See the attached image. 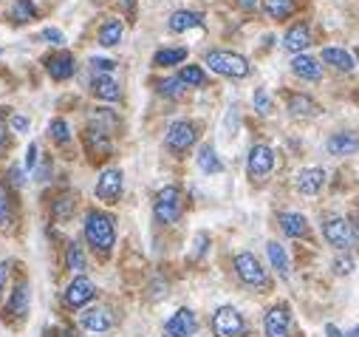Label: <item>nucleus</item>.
Instances as JSON below:
<instances>
[{
  "label": "nucleus",
  "instance_id": "38",
  "mask_svg": "<svg viewBox=\"0 0 359 337\" xmlns=\"http://www.w3.org/2000/svg\"><path fill=\"white\" fill-rule=\"evenodd\" d=\"M94 122H97V128H102V131H114V128H116V117H114L108 108H100V111L94 114Z\"/></svg>",
  "mask_w": 359,
  "mask_h": 337
},
{
  "label": "nucleus",
  "instance_id": "39",
  "mask_svg": "<svg viewBox=\"0 0 359 337\" xmlns=\"http://www.w3.org/2000/svg\"><path fill=\"white\" fill-rule=\"evenodd\" d=\"M255 111H257V114H263V117H266L269 111H272V100H269V94H266L263 88H257V91H255Z\"/></svg>",
  "mask_w": 359,
  "mask_h": 337
},
{
  "label": "nucleus",
  "instance_id": "50",
  "mask_svg": "<svg viewBox=\"0 0 359 337\" xmlns=\"http://www.w3.org/2000/svg\"><path fill=\"white\" fill-rule=\"evenodd\" d=\"M325 334H328V337H345V334H342V331H339L334 323H328V326H325Z\"/></svg>",
  "mask_w": 359,
  "mask_h": 337
},
{
  "label": "nucleus",
  "instance_id": "41",
  "mask_svg": "<svg viewBox=\"0 0 359 337\" xmlns=\"http://www.w3.org/2000/svg\"><path fill=\"white\" fill-rule=\"evenodd\" d=\"M207 244H210V235H207V232H198V235H196V249H193V261H198V258L204 256Z\"/></svg>",
  "mask_w": 359,
  "mask_h": 337
},
{
  "label": "nucleus",
  "instance_id": "35",
  "mask_svg": "<svg viewBox=\"0 0 359 337\" xmlns=\"http://www.w3.org/2000/svg\"><path fill=\"white\" fill-rule=\"evenodd\" d=\"M184 91H187V86L178 77H170V79H161L158 82V94L167 97V100H182Z\"/></svg>",
  "mask_w": 359,
  "mask_h": 337
},
{
  "label": "nucleus",
  "instance_id": "42",
  "mask_svg": "<svg viewBox=\"0 0 359 337\" xmlns=\"http://www.w3.org/2000/svg\"><path fill=\"white\" fill-rule=\"evenodd\" d=\"M43 40H48L51 46H62L65 43V34L60 29H43Z\"/></svg>",
  "mask_w": 359,
  "mask_h": 337
},
{
  "label": "nucleus",
  "instance_id": "48",
  "mask_svg": "<svg viewBox=\"0 0 359 337\" xmlns=\"http://www.w3.org/2000/svg\"><path fill=\"white\" fill-rule=\"evenodd\" d=\"M6 278H9V270H6V264L0 261V292L6 289Z\"/></svg>",
  "mask_w": 359,
  "mask_h": 337
},
{
  "label": "nucleus",
  "instance_id": "4",
  "mask_svg": "<svg viewBox=\"0 0 359 337\" xmlns=\"http://www.w3.org/2000/svg\"><path fill=\"white\" fill-rule=\"evenodd\" d=\"M323 235H325V241H328L334 249H339V252H348V249H353V246L359 244L356 227H353L348 218H342V216L325 218V221H323Z\"/></svg>",
  "mask_w": 359,
  "mask_h": 337
},
{
  "label": "nucleus",
  "instance_id": "34",
  "mask_svg": "<svg viewBox=\"0 0 359 337\" xmlns=\"http://www.w3.org/2000/svg\"><path fill=\"white\" fill-rule=\"evenodd\" d=\"M15 221V199L6 185H0V230Z\"/></svg>",
  "mask_w": 359,
  "mask_h": 337
},
{
  "label": "nucleus",
  "instance_id": "14",
  "mask_svg": "<svg viewBox=\"0 0 359 337\" xmlns=\"http://www.w3.org/2000/svg\"><path fill=\"white\" fill-rule=\"evenodd\" d=\"M198 329V320L190 309H178L167 323H164V334L167 337H193Z\"/></svg>",
  "mask_w": 359,
  "mask_h": 337
},
{
  "label": "nucleus",
  "instance_id": "31",
  "mask_svg": "<svg viewBox=\"0 0 359 337\" xmlns=\"http://www.w3.org/2000/svg\"><path fill=\"white\" fill-rule=\"evenodd\" d=\"M198 167H201L204 173H221L224 171V161L218 159V153H215L212 145H201V150H198Z\"/></svg>",
  "mask_w": 359,
  "mask_h": 337
},
{
  "label": "nucleus",
  "instance_id": "11",
  "mask_svg": "<svg viewBox=\"0 0 359 337\" xmlns=\"http://www.w3.org/2000/svg\"><path fill=\"white\" fill-rule=\"evenodd\" d=\"M122 187H125V176L119 167H108V171L100 173L97 179V199L105 201V204H116L119 196H122Z\"/></svg>",
  "mask_w": 359,
  "mask_h": 337
},
{
  "label": "nucleus",
  "instance_id": "26",
  "mask_svg": "<svg viewBox=\"0 0 359 337\" xmlns=\"http://www.w3.org/2000/svg\"><path fill=\"white\" fill-rule=\"evenodd\" d=\"M266 252H269V261H272V270H275L280 278H289V275H292V267H289L286 249H283L278 241H269V244H266Z\"/></svg>",
  "mask_w": 359,
  "mask_h": 337
},
{
  "label": "nucleus",
  "instance_id": "46",
  "mask_svg": "<svg viewBox=\"0 0 359 337\" xmlns=\"http://www.w3.org/2000/svg\"><path fill=\"white\" fill-rule=\"evenodd\" d=\"M12 128H15V131H20V133H23V131H29V119L15 114V117H12Z\"/></svg>",
  "mask_w": 359,
  "mask_h": 337
},
{
  "label": "nucleus",
  "instance_id": "30",
  "mask_svg": "<svg viewBox=\"0 0 359 337\" xmlns=\"http://www.w3.org/2000/svg\"><path fill=\"white\" fill-rule=\"evenodd\" d=\"M187 60V48H158L153 54L156 68H170V65H182Z\"/></svg>",
  "mask_w": 359,
  "mask_h": 337
},
{
  "label": "nucleus",
  "instance_id": "40",
  "mask_svg": "<svg viewBox=\"0 0 359 337\" xmlns=\"http://www.w3.org/2000/svg\"><path fill=\"white\" fill-rule=\"evenodd\" d=\"M91 68H94L97 74H111V71L116 68V62L108 60V57H91Z\"/></svg>",
  "mask_w": 359,
  "mask_h": 337
},
{
  "label": "nucleus",
  "instance_id": "21",
  "mask_svg": "<svg viewBox=\"0 0 359 337\" xmlns=\"http://www.w3.org/2000/svg\"><path fill=\"white\" fill-rule=\"evenodd\" d=\"M325 147H328V153H331V156H351V153H356V150H359V136H356V133H351V131H342V133L328 136Z\"/></svg>",
  "mask_w": 359,
  "mask_h": 337
},
{
  "label": "nucleus",
  "instance_id": "1",
  "mask_svg": "<svg viewBox=\"0 0 359 337\" xmlns=\"http://www.w3.org/2000/svg\"><path fill=\"white\" fill-rule=\"evenodd\" d=\"M85 241L91 246L100 258H108L111 249L116 244V218L111 213H102V210H91L85 216Z\"/></svg>",
  "mask_w": 359,
  "mask_h": 337
},
{
  "label": "nucleus",
  "instance_id": "32",
  "mask_svg": "<svg viewBox=\"0 0 359 337\" xmlns=\"http://www.w3.org/2000/svg\"><path fill=\"white\" fill-rule=\"evenodd\" d=\"M74 210H76V199H74L71 193H60V196L51 201V216H54L57 221H68V218L74 216Z\"/></svg>",
  "mask_w": 359,
  "mask_h": 337
},
{
  "label": "nucleus",
  "instance_id": "18",
  "mask_svg": "<svg viewBox=\"0 0 359 337\" xmlns=\"http://www.w3.org/2000/svg\"><path fill=\"white\" fill-rule=\"evenodd\" d=\"M79 323H82V329H88V331H108L111 326H114V317H111V312L108 309H102V306H94V309H85L82 315H79Z\"/></svg>",
  "mask_w": 359,
  "mask_h": 337
},
{
  "label": "nucleus",
  "instance_id": "16",
  "mask_svg": "<svg viewBox=\"0 0 359 337\" xmlns=\"http://www.w3.org/2000/svg\"><path fill=\"white\" fill-rule=\"evenodd\" d=\"M309 46H311V29H309V23H294V26L286 32V37H283V48L292 51L294 57L303 54Z\"/></svg>",
  "mask_w": 359,
  "mask_h": 337
},
{
  "label": "nucleus",
  "instance_id": "7",
  "mask_svg": "<svg viewBox=\"0 0 359 337\" xmlns=\"http://www.w3.org/2000/svg\"><path fill=\"white\" fill-rule=\"evenodd\" d=\"M275 171V150L269 145H252L249 159H246V173L252 182H263Z\"/></svg>",
  "mask_w": 359,
  "mask_h": 337
},
{
  "label": "nucleus",
  "instance_id": "9",
  "mask_svg": "<svg viewBox=\"0 0 359 337\" xmlns=\"http://www.w3.org/2000/svg\"><path fill=\"white\" fill-rule=\"evenodd\" d=\"M82 145H85V153L94 161H105L114 156V142H111L108 131H102V128H88L82 133Z\"/></svg>",
  "mask_w": 359,
  "mask_h": 337
},
{
  "label": "nucleus",
  "instance_id": "28",
  "mask_svg": "<svg viewBox=\"0 0 359 337\" xmlns=\"http://www.w3.org/2000/svg\"><path fill=\"white\" fill-rule=\"evenodd\" d=\"M9 20L23 26V23H32L37 20V6L32 4V0H15L12 9H9Z\"/></svg>",
  "mask_w": 359,
  "mask_h": 337
},
{
  "label": "nucleus",
  "instance_id": "23",
  "mask_svg": "<svg viewBox=\"0 0 359 337\" xmlns=\"http://www.w3.org/2000/svg\"><path fill=\"white\" fill-rule=\"evenodd\" d=\"M320 60H323L325 65H331L334 71H339V74H351V71H353V57H351L345 48L328 46V48H323Z\"/></svg>",
  "mask_w": 359,
  "mask_h": 337
},
{
  "label": "nucleus",
  "instance_id": "12",
  "mask_svg": "<svg viewBox=\"0 0 359 337\" xmlns=\"http://www.w3.org/2000/svg\"><path fill=\"white\" fill-rule=\"evenodd\" d=\"M94 295H97L94 281L85 278V275H76V278L68 284V289H65V303H68L71 309H79V306H85V303H91Z\"/></svg>",
  "mask_w": 359,
  "mask_h": 337
},
{
  "label": "nucleus",
  "instance_id": "53",
  "mask_svg": "<svg viewBox=\"0 0 359 337\" xmlns=\"http://www.w3.org/2000/svg\"><path fill=\"white\" fill-rule=\"evenodd\" d=\"M348 337H359V326H356V329H353V331H351Z\"/></svg>",
  "mask_w": 359,
  "mask_h": 337
},
{
  "label": "nucleus",
  "instance_id": "19",
  "mask_svg": "<svg viewBox=\"0 0 359 337\" xmlns=\"http://www.w3.org/2000/svg\"><path fill=\"white\" fill-rule=\"evenodd\" d=\"M325 185V171L323 167H306V171L297 173V190L303 196H317Z\"/></svg>",
  "mask_w": 359,
  "mask_h": 337
},
{
  "label": "nucleus",
  "instance_id": "49",
  "mask_svg": "<svg viewBox=\"0 0 359 337\" xmlns=\"http://www.w3.org/2000/svg\"><path fill=\"white\" fill-rule=\"evenodd\" d=\"M48 171H51V164L46 161V164L40 167V171H37V179H40V182H46V179H48Z\"/></svg>",
  "mask_w": 359,
  "mask_h": 337
},
{
  "label": "nucleus",
  "instance_id": "47",
  "mask_svg": "<svg viewBox=\"0 0 359 337\" xmlns=\"http://www.w3.org/2000/svg\"><path fill=\"white\" fill-rule=\"evenodd\" d=\"M9 182H12L15 187H20V185H23V173L18 171V167H15V171H9Z\"/></svg>",
  "mask_w": 359,
  "mask_h": 337
},
{
  "label": "nucleus",
  "instance_id": "43",
  "mask_svg": "<svg viewBox=\"0 0 359 337\" xmlns=\"http://www.w3.org/2000/svg\"><path fill=\"white\" fill-rule=\"evenodd\" d=\"M351 270H353V258H351V256H345V258H337V261H334V272H337V275H348Z\"/></svg>",
  "mask_w": 359,
  "mask_h": 337
},
{
  "label": "nucleus",
  "instance_id": "3",
  "mask_svg": "<svg viewBox=\"0 0 359 337\" xmlns=\"http://www.w3.org/2000/svg\"><path fill=\"white\" fill-rule=\"evenodd\" d=\"M204 62L210 65V71H215V74H221V77H229V79H243V77H249V71H252L246 57H241V54H235V51H221V48L207 51Z\"/></svg>",
  "mask_w": 359,
  "mask_h": 337
},
{
  "label": "nucleus",
  "instance_id": "8",
  "mask_svg": "<svg viewBox=\"0 0 359 337\" xmlns=\"http://www.w3.org/2000/svg\"><path fill=\"white\" fill-rule=\"evenodd\" d=\"M212 331H215V337H241L246 331L243 315L232 306H221L212 315Z\"/></svg>",
  "mask_w": 359,
  "mask_h": 337
},
{
  "label": "nucleus",
  "instance_id": "37",
  "mask_svg": "<svg viewBox=\"0 0 359 337\" xmlns=\"http://www.w3.org/2000/svg\"><path fill=\"white\" fill-rule=\"evenodd\" d=\"M48 136H51L57 145H68V142H71V128H68V122H65V119H51Z\"/></svg>",
  "mask_w": 359,
  "mask_h": 337
},
{
  "label": "nucleus",
  "instance_id": "20",
  "mask_svg": "<svg viewBox=\"0 0 359 337\" xmlns=\"http://www.w3.org/2000/svg\"><path fill=\"white\" fill-rule=\"evenodd\" d=\"M201 26H204V15L187 12V9L172 12L170 20H167V29H170L172 34H182V32H190V29H201Z\"/></svg>",
  "mask_w": 359,
  "mask_h": 337
},
{
  "label": "nucleus",
  "instance_id": "44",
  "mask_svg": "<svg viewBox=\"0 0 359 337\" xmlns=\"http://www.w3.org/2000/svg\"><path fill=\"white\" fill-rule=\"evenodd\" d=\"M34 164H37V145L32 142L26 150V171H34Z\"/></svg>",
  "mask_w": 359,
  "mask_h": 337
},
{
  "label": "nucleus",
  "instance_id": "5",
  "mask_svg": "<svg viewBox=\"0 0 359 337\" xmlns=\"http://www.w3.org/2000/svg\"><path fill=\"white\" fill-rule=\"evenodd\" d=\"M232 270H235L241 284H246L252 289H269V272L263 270V264L252 256V252H238L235 261H232Z\"/></svg>",
  "mask_w": 359,
  "mask_h": 337
},
{
  "label": "nucleus",
  "instance_id": "54",
  "mask_svg": "<svg viewBox=\"0 0 359 337\" xmlns=\"http://www.w3.org/2000/svg\"><path fill=\"white\" fill-rule=\"evenodd\" d=\"M356 232H359V216H356Z\"/></svg>",
  "mask_w": 359,
  "mask_h": 337
},
{
  "label": "nucleus",
  "instance_id": "45",
  "mask_svg": "<svg viewBox=\"0 0 359 337\" xmlns=\"http://www.w3.org/2000/svg\"><path fill=\"white\" fill-rule=\"evenodd\" d=\"M235 4H238L243 12H257V9H260V0H235Z\"/></svg>",
  "mask_w": 359,
  "mask_h": 337
},
{
  "label": "nucleus",
  "instance_id": "33",
  "mask_svg": "<svg viewBox=\"0 0 359 337\" xmlns=\"http://www.w3.org/2000/svg\"><path fill=\"white\" fill-rule=\"evenodd\" d=\"M263 9L272 20H286L294 15V0H263Z\"/></svg>",
  "mask_w": 359,
  "mask_h": 337
},
{
  "label": "nucleus",
  "instance_id": "36",
  "mask_svg": "<svg viewBox=\"0 0 359 337\" xmlns=\"http://www.w3.org/2000/svg\"><path fill=\"white\" fill-rule=\"evenodd\" d=\"M65 267L71 270V275H82L85 272V256H82L79 244H68V249H65Z\"/></svg>",
  "mask_w": 359,
  "mask_h": 337
},
{
  "label": "nucleus",
  "instance_id": "29",
  "mask_svg": "<svg viewBox=\"0 0 359 337\" xmlns=\"http://www.w3.org/2000/svg\"><path fill=\"white\" fill-rule=\"evenodd\" d=\"M178 79H182L187 88H204L207 82H210V77H207V71L201 65H182V71H178Z\"/></svg>",
  "mask_w": 359,
  "mask_h": 337
},
{
  "label": "nucleus",
  "instance_id": "55",
  "mask_svg": "<svg viewBox=\"0 0 359 337\" xmlns=\"http://www.w3.org/2000/svg\"><path fill=\"white\" fill-rule=\"evenodd\" d=\"M356 60H359V46H356Z\"/></svg>",
  "mask_w": 359,
  "mask_h": 337
},
{
  "label": "nucleus",
  "instance_id": "6",
  "mask_svg": "<svg viewBox=\"0 0 359 337\" xmlns=\"http://www.w3.org/2000/svg\"><path fill=\"white\" fill-rule=\"evenodd\" d=\"M196 142H198V125L187 122V119L172 122L167 128V136H164V145H167L170 153H187Z\"/></svg>",
  "mask_w": 359,
  "mask_h": 337
},
{
  "label": "nucleus",
  "instance_id": "25",
  "mask_svg": "<svg viewBox=\"0 0 359 337\" xmlns=\"http://www.w3.org/2000/svg\"><path fill=\"white\" fill-rule=\"evenodd\" d=\"M6 309H9V315H12L15 320H23V317L29 315V284H26V281H20V284L15 286V292L9 295Z\"/></svg>",
  "mask_w": 359,
  "mask_h": 337
},
{
  "label": "nucleus",
  "instance_id": "2",
  "mask_svg": "<svg viewBox=\"0 0 359 337\" xmlns=\"http://www.w3.org/2000/svg\"><path fill=\"white\" fill-rule=\"evenodd\" d=\"M153 216L158 224H175L178 218L184 216V193L178 185H167L156 193L153 201Z\"/></svg>",
  "mask_w": 359,
  "mask_h": 337
},
{
  "label": "nucleus",
  "instance_id": "15",
  "mask_svg": "<svg viewBox=\"0 0 359 337\" xmlns=\"http://www.w3.org/2000/svg\"><path fill=\"white\" fill-rule=\"evenodd\" d=\"M91 94L105 100V103H116L122 100V88H119V82L111 77V74H94L91 79Z\"/></svg>",
  "mask_w": 359,
  "mask_h": 337
},
{
  "label": "nucleus",
  "instance_id": "52",
  "mask_svg": "<svg viewBox=\"0 0 359 337\" xmlns=\"http://www.w3.org/2000/svg\"><path fill=\"white\" fill-rule=\"evenodd\" d=\"M60 337H76V334H74V331H62Z\"/></svg>",
  "mask_w": 359,
  "mask_h": 337
},
{
  "label": "nucleus",
  "instance_id": "27",
  "mask_svg": "<svg viewBox=\"0 0 359 337\" xmlns=\"http://www.w3.org/2000/svg\"><path fill=\"white\" fill-rule=\"evenodd\" d=\"M122 37H125V26H122V20H119V18H108V20L102 23V29H100V46H105V48L119 46Z\"/></svg>",
  "mask_w": 359,
  "mask_h": 337
},
{
  "label": "nucleus",
  "instance_id": "10",
  "mask_svg": "<svg viewBox=\"0 0 359 337\" xmlns=\"http://www.w3.org/2000/svg\"><path fill=\"white\" fill-rule=\"evenodd\" d=\"M263 331L266 337H289L292 331V309L289 303H275L263 317Z\"/></svg>",
  "mask_w": 359,
  "mask_h": 337
},
{
  "label": "nucleus",
  "instance_id": "51",
  "mask_svg": "<svg viewBox=\"0 0 359 337\" xmlns=\"http://www.w3.org/2000/svg\"><path fill=\"white\" fill-rule=\"evenodd\" d=\"M4 142H6V122L0 117V147H4Z\"/></svg>",
  "mask_w": 359,
  "mask_h": 337
},
{
  "label": "nucleus",
  "instance_id": "24",
  "mask_svg": "<svg viewBox=\"0 0 359 337\" xmlns=\"http://www.w3.org/2000/svg\"><path fill=\"white\" fill-rule=\"evenodd\" d=\"M292 71H294L300 79H309V82H320V79H323V65H320L314 57H309V54H297V57L292 60Z\"/></svg>",
  "mask_w": 359,
  "mask_h": 337
},
{
  "label": "nucleus",
  "instance_id": "22",
  "mask_svg": "<svg viewBox=\"0 0 359 337\" xmlns=\"http://www.w3.org/2000/svg\"><path fill=\"white\" fill-rule=\"evenodd\" d=\"M278 224H280L283 235H289V238H309V221L303 213H280Z\"/></svg>",
  "mask_w": 359,
  "mask_h": 337
},
{
  "label": "nucleus",
  "instance_id": "13",
  "mask_svg": "<svg viewBox=\"0 0 359 337\" xmlns=\"http://www.w3.org/2000/svg\"><path fill=\"white\" fill-rule=\"evenodd\" d=\"M46 71H48L51 79L65 82V79H71V77L76 74V60H74L71 51H54V54L46 60Z\"/></svg>",
  "mask_w": 359,
  "mask_h": 337
},
{
  "label": "nucleus",
  "instance_id": "17",
  "mask_svg": "<svg viewBox=\"0 0 359 337\" xmlns=\"http://www.w3.org/2000/svg\"><path fill=\"white\" fill-rule=\"evenodd\" d=\"M286 105H289V114L297 117V119H311V117H320V114H323L320 103L311 100L309 94H289Z\"/></svg>",
  "mask_w": 359,
  "mask_h": 337
}]
</instances>
